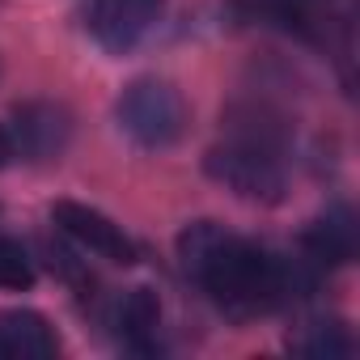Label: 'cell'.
Listing matches in <instances>:
<instances>
[{"label": "cell", "mask_w": 360, "mask_h": 360, "mask_svg": "<svg viewBox=\"0 0 360 360\" xmlns=\"http://www.w3.org/2000/svg\"><path fill=\"white\" fill-rule=\"evenodd\" d=\"M178 255H183L187 276L229 314H263L276 309L288 297V267L259 250L246 238H233L225 229H217L212 221L191 225L178 238Z\"/></svg>", "instance_id": "cell-1"}, {"label": "cell", "mask_w": 360, "mask_h": 360, "mask_svg": "<svg viewBox=\"0 0 360 360\" xmlns=\"http://www.w3.org/2000/svg\"><path fill=\"white\" fill-rule=\"evenodd\" d=\"M115 119L123 127V136L148 153H161V148H174L178 140L187 136V102L169 81L161 77H140L131 81L119 102H115Z\"/></svg>", "instance_id": "cell-2"}, {"label": "cell", "mask_w": 360, "mask_h": 360, "mask_svg": "<svg viewBox=\"0 0 360 360\" xmlns=\"http://www.w3.org/2000/svg\"><path fill=\"white\" fill-rule=\"evenodd\" d=\"M204 169L212 183H221L225 191H233L238 200H250V204H280L284 187H288L276 153L255 140H229V144L208 148Z\"/></svg>", "instance_id": "cell-3"}, {"label": "cell", "mask_w": 360, "mask_h": 360, "mask_svg": "<svg viewBox=\"0 0 360 360\" xmlns=\"http://www.w3.org/2000/svg\"><path fill=\"white\" fill-rule=\"evenodd\" d=\"M165 0H94L89 5V34L110 56H131L161 22Z\"/></svg>", "instance_id": "cell-4"}, {"label": "cell", "mask_w": 360, "mask_h": 360, "mask_svg": "<svg viewBox=\"0 0 360 360\" xmlns=\"http://www.w3.org/2000/svg\"><path fill=\"white\" fill-rule=\"evenodd\" d=\"M51 221H56V229H64L72 242H81V246L94 250L98 259L119 263V267L136 263V242H131L110 217H102L98 208L77 204V200H60V204L51 208Z\"/></svg>", "instance_id": "cell-5"}, {"label": "cell", "mask_w": 360, "mask_h": 360, "mask_svg": "<svg viewBox=\"0 0 360 360\" xmlns=\"http://www.w3.org/2000/svg\"><path fill=\"white\" fill-rule=\"evenodd\" d=\"M72 140V115L60 102H26L13 115V148L30 161H56Z\"/></svg>", "instance_id": "cell-6"}, {"label": "cell", "mask_w": 360, "mask_h": 360, "mask_svg": "<svg viewBox=\"0 0 360 360\" xmlns=\"http://www.w3.org/2000/svg\"><path fill=\"white\" fill-rule=\"evenodd\" d=\"M60 352L56 330L34 309H5L0 314V356L22 360H51Z\"/></svg>", "instance_id": "cell-7"}, {"label": "cell", "mask_w": 360, "mask_h": 360, "mask_svg": "<svg viewBox=\"0 0 360 360\" xmlns=\"http://www.w3.org/2000/svg\"><path fill=\"white\" fill-rule=\"evenodd\" d=\"M301 242H305V250H309L314 263L339 267V263H347V259L356 255V225H352V217H347L343 208H335V212L318 217V221L305 229Z\"/></svg>", "instance_id": "cell-8"}, {"label": "cell", "mask_w": 360, "mask_h": 360, "mask_svg": "<svg viewBox=\"0 0 360 360\" xmlns=\"http://www.w3.org/2000/svg\"><path fill=\"white\" fill-rule=\"evenodd\" d=\"M123 339L136 352H157V330H161V301L153 288H131L123 309H119Z\"/></svg>", "instance_id": "cell-9"}, {"label": "cell", "mask_w": 360, "mask_h": 360, "mask_svg": "<svg viewBox=\"0 0 360 360\" xmlns=\"http://www.w3.org/2000/svg\"><path fill=\"white\" fill-rule=\"evenodd\" d=\"M292 347L301 356H314V360H343V356H352V335L339 322H309Z\"/></svg>", "instance_id": "cell-10"}, {"label": "cell", "mask_w": 360, "mask_h": 360, "mask_svg": "<svg viewBox=\"0 0 360 360\" xmlns=\"http://www.w3.org/2000/svg\"><path fill=\"white\" fill-rule=\"evenodd\" d=\"M30 284H34L30 255L13 238H0V288H30Z\"/></svg>", "instance_id": "cell-11"}, {"label": "cell", "mask_w": 360, "mask_h": 360, "mask_svg": "<svg viewBox=\"0 0 360 360\" xmlns=\"http://www.w3.org/2000/svg\"><path fill=\"white\" fill-rule=\"evenodd\" d=\"M9 157H13V136L0 127V165H9Z\"/></svg>", "instance_id": "cell-12"}]
</instances>
